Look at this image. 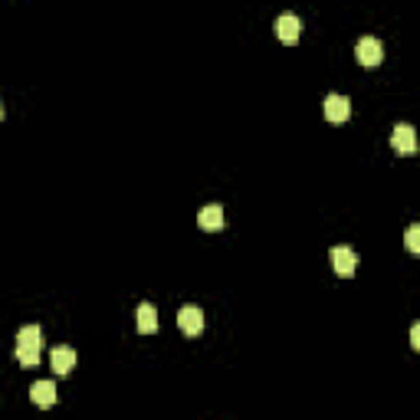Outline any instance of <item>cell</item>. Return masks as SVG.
I'll return each instance as SVG.
<instances>
[{
	"label": "cell",
	"instance_id": "cell-9",
	"mask_svg": "<svg viewBox=\"0 0 420 420\" xmlns=\"http://www.w3.org/2000/svg\"><path fill=\"white\" fill-rule=\"evenodd\" d=\"M198 223H200V230H207V233L220 230L223 227V207L220 204H207L204 210L198 214Z\"/></svg>",
	"mask_w": 420,
	"mask_h": 420
},
{
	"label": "cell",
	"instance_id": "cell-4",
	"mask_svg": "<svg viewBox=\"0 0 420 420\" xmlns=\"http://www.w3.org/2000/svg\"><path fill=\"white\" fill-rule=\"evenodd\" d=\"M332 266H335V273L338 276H355V269H358V257H355V249L348 247H335L332 249Z\"/></svg>",
	"mask_w": 420,
	"mask_h": 420
},
{
	"label": "cell",
	"instance_id": "cell-12",
	"mask_svg": "<svg viewBox=\"0 0 420 420\" xmlns=\"http://www.w3.org/2000/svg\"><path fill=\"white\" fill-rule=\"evenodd\" d=\"M404 247H407V253H420V227H417V223H414V227H407Z\"/></svg>",
	"mask_w": 420,
	"mask_h": 420
},
{
	"label": "cell",
	"instance_id": "cell-1",
	"mask_svg": "<svg viewBox=\"0 0 420 420\" xmlns=\"http://www.w3.org/2000/svg\"><path fill=\"white\" fill-rule=\"evenodd\" d=\"M43 355V332L40 325H23L17 332V361L23 368H36Z\"/></svg>",
	"mask_w": 420,
	"mask_h": 420
},
{
	"label": "cell",
	"instance_id": "cell-8",
	"mask_svg": "<svg viewBox=\"0 0 420 420\" xmlns=\"http://www.w3.org/2000/svg\"><path fill=\"white\" fill-rule=\"evenodd\" d=\"M50 368L56 371V375H69V371L76 368V352H72L69 345L53 348V352H50Z\"/></svg>",
	"mask_w": 420,
	"mask_h": 420
},
{
	"label": "cell",
	"instance_id": "cell-5",
	"mask_svg": "<svg viewBox=\"0 0 420 420\" xmlns=\"http://www.w3.org/2000/svg\"><path fill=\"white\" fill-rule=\"evenodd\" d=\"M178 325L184 335H200L204 332V312H200L198 306H184V309L178 312Z\"/></svg>",
	"mask_w": 420,
	"mask_h": 420
},
{
	"label": "cell",
	"instance_id": "cell-14",
	"mask_svg": "<svg viewBox=\"0 0 420 420\" xmlns=\"http://www.w3.org/2000/svg\"><path fill=\"white\" fill-rule=\"evenodd\" d=\"M0 122H4V102H0Z\"/></svg>",
	"mask_w": 420,
	"mask_h": 420
},
{
	"label": "cell",
	"instance_id": "cell-13",
	"mask_svg": "<svg viewBox=\"0 0 420 420\" xmlns=\"http://www.w3.org/2000/svg\"><path fill=\"white\" fill-rule=\"evenodd\" d=\"M411 348H420V325L411 328Z\"/></svg>",
	"mask_w": 420,
	"mask_h": 420
},
{
	"label": "cell",
	"instance_id": "cell-7",
	"mask_svg": "<svg viewBox=\"0 0 420 420\" xmlns=\"http://www.w3.org/2000/svg\"><path fill=\"white\" fill-rule=\"evenodd\" d=\"M391 145H394V151H401V155H414V151H417V135H414L411 125H397V129L391 131Z\"/></svg>",
	"mask_w": 420,
	"mask_h": 420
},
{
	"label": "cell",
	"instance_id": "cell-10",
	"mask_svg": "<svg viewBox=\"0 0 420 420\" xmlns=\"http://www.w3.org/2000/svg\"><path fill=\"white\" fill-rule=\"evenodd\" d=\"M30 397H33L36 407H53V404H56V384H53V381H36V384L30 387Z\"/></svg>",
	"mask_w": 420,
	"mask_h": 420
},
{
	"label": "cell",
	"instance_id": "cell-6",
	"mask_svg": "<svg viewBox=\"0 0 420 420\" xmlns=\"http://www.w3.org/2000/svg\"><path fill=\"white\" fill-rule=\"evenodd\" d=\"M348 115H352V102H348L345 95H328L325 99V119L332 122V125H342Z\"/></svg>",
	"mask_w": 420,
	"mask_h": 420
},
{
	"label": "cell",
	"instance_id": "cell-11",
	"mask_svg": "<svg viewBox=\"0 0 420 420\" xmlns=\"http://www.w3.org/2000/svg\"><path fill=\"white\" fill-rule=\"evenodd\" d=\"M138 332L141 335L158 332V312H155V306H148V302L138 306Z\"/></svg>",
	"mask_w": 420,
	"mask_h": 420
},
{
	"label": "cell",
	"instance_id": "cell-2",
	"mask_svg": "<svg viewBox=\"0 0 420 420\" xmlns=\"http://www.w3.org/2000/svg\"><path fill=\"white\" fill-rule=\"evenodd\" d=\"M355 56H358L361 66H377V63L384 60V46L377 43L375 36H365V40H358V46H355Z\"/></svg>",
	"mask_w": 420,
	"mask_h": 420
},
{
	"label": "cell",
	"instance_id": "cell-3",
	"mask_svg": "<svg viewBox=\"0 0 420 420\" xmlns=\"http://www.w3.org/2000/svg\"><path fill=\"white\" fill-rule=\"evenodd\" d=\"M299 30H302V23H299V17H296V14H283V17L276 20V36H279L286 46L299 43Z\"/></svg>",
	"mask_w": 420,
	"mask_h": 420
}]
</instances>
